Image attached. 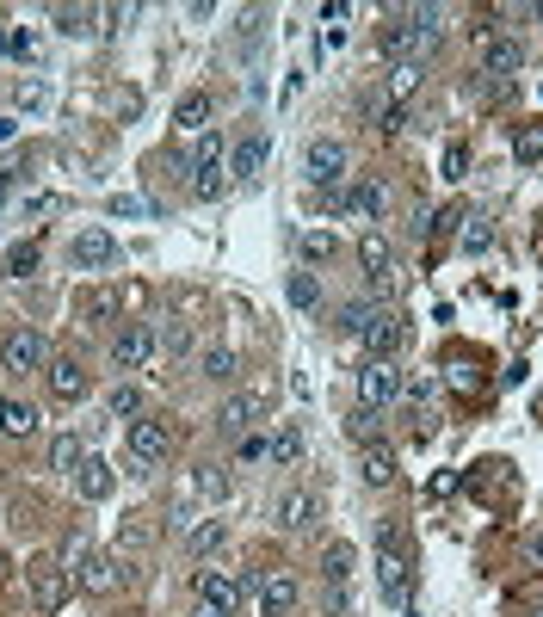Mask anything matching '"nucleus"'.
Listing matches in <instances>:
<instances>
[{"label": "nucleus", "mask_w": 543, "mask_h": 617, "mask_svg": "<svg viewBox=\"0 0 543 617\" xmlns=\"http://www.w3.org/2000/svg\"><path fill=\"white\" fill-rule=\"evenodd\" d=\"M124 451H130V476H149V469L173 451V432H167V420H130V432H124Z\"/></svg>", "instance_id": "obj_1"}, {"label": "nucleus", "mask_w": 543, "mask_h": 617, "mask_svg": "<svg viewBox=\"0 0 543 617\" xmlns=\"http://www.w3.org/2000/svg\"><path fill=\"white\" fill-rule=\"evenodd\" d=\"M377 587H383V599H395V605L408 599V556H402V531H395V525L377 531Z\"/></svg>", "instance_id": "obj_2"}, {"label": "nucleus", "mask_w": 543, "mask_h": 617, "mask_svg": "<svg viewBox=\"0 0 543 617\" xmlns=\"http://www.w3.org/2000/svg\"><path fill=\"white\" fill-rule=\"evenodd\" d=\"M303 173H309V186H321V192H340V179H346V142H334V136L309 142Z\"/></svg>", "instance_id": "obj_3"}, {"label": "nucleus", "mask_w": 543, "mask_h": 617, "mask_svg": "<svg viewBox=\"0 0 543 617\" xmlns=\"http://www.w3.org/2000/svg\"><path fill=\"white\" fill-rule=\"evenodd\" d=\"M0 365H7V371H44L50 365V346H44V334L38 328H13L7 340H0Z\"/></svg>", "instance_id": "obj_4"}, {"label": "nucleus", "mask_w": 543, "mask_h": 617, "mask_svg": "<svg viewBox=\"0 0 543 617\" xmlns=\"http://www.w3.org/2000/svg\"><path fill=\"white\" fill-rule=\"evenodd\" d=\"M266 414H272V395L241 389V395H229V402L216 408V426H223V439H241V432H247L253 420H266Z\"/></svg>", "instance_id": "obj_5"}, {"label": "nucleus", "mask_w": 543, "mask_h": 617, "mask_svg": "<svg viewBox=\"0 0 543 617\" xmlns=\"http://www.w3.org/2000/svg\"><path fill=\"white\" fill-rule=\"evenodd\" d=\"M476 56H482V75H488V81H513L519 68H525L519 38H494V31H482V38H476Z\"/></svg>", "instance_id": "obj_6"}, {"label": "nucleus", "mask_w": 543, "mask_h": 617, "mask_svg": "<svg viewBox=\"0 0 543 617\" xmlns=\"http://www.w3.org/2000/svg\"><path fill=\"white\" fill-rule=\"evenodd\" d=\"M112 358H118V371H142V365H155V328H149V321H130V328H118Z\"/></svg>", "instance_id": "obj_7"}, {"label": "nucleus", "mask_w": 543, "mask_h": 617, "mask_svg": "<svg viewBox=\"0 0 543 617\" xmlns=\"http://www.w3.org/2000/svg\"><path fill=\"white\" fill-rule=\"evenodd\" d=\"M395 395H402V371H395L389 358H371V365L358 371V402L383 408V402H395Z\"/></svg>", "instance_id": "obj_8"}, {"label": "nucleus", "mask_w": 543, "mask_h": 617, "mask_svg": "<svg viewBox=\"0 0 543 617\" xmlns=\"http://www.w3.org/2000/svg\"><path fill=\"white\" fill-rule=\"evenodd\" d=\"M68 260H75L81 272H93V266H112V260H118V241L105 235V229H81L75 241H68Z\"/></svg>", "instance_id": "obj_9"}, {"label": "nucleus", "mask_w": 543, "mask_h": 617, "mask_svg": "<svg viewBox=\"0 0 543 617\" xmlns=\"http://www.w3.org/2000/svg\"><path fill=\"white\" fill-rule=\"evenodd\" d=\"M241 593H247V587H241V574H216V568H204V574H198V599H210L216 611H229V617L241 611Z\"/></svg>", "instance_id": "obj_10"}, {"label": "nucleus", "mask_w": 543, "mask_h": 617, "mask_svg": "<svg viewBox=\"0 0 543 617\" xmlns=\"http://www.w3.org/2000/svg\"><path fill=\"white\" fill-rule=\"evenodd\" d=\"M44 383H50L56 402H81V395H87V371L75 365V358H50V365H44Z\"/></svg>", "instance_id": "obj_11"}, {"label": "nucleus", "mask_w": 543, "mask_h": 617, "mask_svg": "<svg viewBox=\"0 0 543 617\" xmlns=\"http://www.w3.org/2000/svg\"><path fill=\"white\" fill-rule=\"evenodd\" d=\"M315 513H321V506H315V494H309V488L278 494V506H272V519H278L284 531H309V525H315Z\"/></svg>", "instance_id": "obj_12"}, {"label": "nucleus", "mask_w": 543, "mask_h": 617, "mask_svg": "<svg viewBox=\"0 0 543 617\" xmlns=\"http://www.w3.org/2000/svg\"><path fill=\"white\" fill-rule=\"evenodd\" d=\"M402 334H408V328H402V315H389V309H377V315H371V328L358 334V340L371 346V358H389L395 346H402Z\"/></svg>", "instance_id": "obj_13"}, {"label": "nucleus", "mask_w": 543, "mask_h": 617, "mask_svg": "<svg viewBox=\"0 0 543 617\" xmlns=\"http://www.w3.org/2000/svg\"><path fill=\"white\" fill-rule=\"evenodd\" d=\"M297 599H303L297 574H272L266 587H260V605H266V617H291V611H297Z\"/></svg>", "instance_id": "obj_14"}, {"label": "nucleus", "mask_w": 543, "mask_h": 617, "mask_svg": "<svg viewBox=\"0 0 543 617\" xmlns=\"http://www.w3.org/2000/svg\"><path fill=\"white\" fill-rule=\"evenodd\" d=\"M31 599H38L44 611H56V605L68 599V574H62L56 562H38V568H31Z\"/></svg>", "instance_id": "obj_15"}, {"label": "nucleus", "mask_w": 543, "mask_h": 617, "mask_svg": "<svg viewBox=\"0 0 543 617\" xmlns=\"http://www.w3.org/2000/svg\"><path fill=\"white\" fill-rule=\"evenodd\" d=\"M81 587L105 599V593H112V587H118V562H112V556H105V550H87V556H81Z\"/></svg>", "instance_id": "obj_16"}, {"label": "nucleus", "mask_w": 543, "mask_h": 617, "mask_svg": "<svg viewBox=\"0 0 543 617\" xmlns=\"http://www.w3.org/2000/svg\"><path fill=\"white\" fill-rule=\"evenodd\" d=\"M229 167H235V179H241V186H253V179L266 173V136H241Z\"/></svg>", "instance_id": "obj_17"}, {"label": "nucleus", "mask_w": 543, "mask_h": 617, "mask_svg": "<svg viewBox=\"0 0 543 617\" xmlns=\"http://www.w3.org/2000/svg\"><path fill=\"white\" fill-rule=\"evenodd\" d=\"M266 457H272V469H297L303 463V432L297 426H278L272 439H266Z\"/></svg>", "instance_id": "obj_18"}, {"label": "nucleus", "mask_w": 543, "mask_h": 617, "mask_svg": "<svg viewBox=\"0 0 543 617\" xmlns=\"http://www.w3.org/2000/svg\"><path fill=\"white\" fill-rule=\"evenodd\" d=\"M346 204H352L358 216H371V223H377V216L389 210V186H383V179H358V186L346 192Z\"/></svg>", "instance_id": "obj_19"}, {"label": "nucleus", "mask_w": 543, "mask_h": 617, "mask_svg": "<svg viewBox=\"0 0 543 617\" xmlns=\"http://www.w3.org/2000/svg\"><path fill=\"white\" fill-rule=\"evenodd\" d=\"M112 488H118V469L105 463V457H87L81 463V500H105Z\"/></svg>", "instance_id": "obj_20"}, {"label": "nucleus", "mask_w": 543, "mask_h": 617, "mask_svg": "<svg viewBox=\"0 0 543 617\" xmlns=\"http://www.w3.org/2000/svg\"><path fill=\"white\" fill-rule=\"evenodd\" d=\"M358 266H365V272H377V278H389V272H395V247H389V241L371 229L365 241H358Z\"/></svg>", "instance_id": "obj_21"}, {"label": "nucleus", "mask_w": 543, "mask_h": 617, "mask_svg": "<svg viewBox=\"0 0 543 617\" xmlns=\"http://www.w3.org/2000/svg\"><path fill=\"white\" fill-rule=\"evenodd\" d=\"M352 574H358V550H352V543H328V556H321V580L346 587Z\"/></svg>", "instance_id": "obj_22"}, {"label": "nucleus", "mask_w": 543, "mask_h": 617, "mask_svg": "<svg viewBox=\"0 0 543 617\" xmlns=\"http://www.w3.org/2000/svg\"><path fill=\"white\" fill-rule=\"evenodd\" d=\"M420 81H426V62H414V56H408V62H395V68H389V99H395V105L414 99V93H420Z\"/></svg>", "instance_id": "obj_23"}, {"label": "nucleus", "mask_w": 543, "mask_h": 617, "mask_svg": "<svg viewBox=\"0 0 543 617\" xmlns=\"http://www.w3.org/2000/svg\"><path fill=\"white\" fill-rule=\"evenodd\" d=\"M0 432H7V439H31V432H38V408L31 402H0Z\"/></svg>", "instance_id": "obj_24"}, {"label": "nucleus", "mask_w": 543, "mask_h": 617, "mask_svg": "<svg viewBox=\"0 0 543 617\" xmlns=\"http://www.w3.org/2000/svg\"><path fill=\"white\" fill-rule=\"evenodd\" d=\"M365 482H371V488H389V482H395V451H389L383 439L365 445Z\"/></svg>", "instance_id": "obj_25"}, {"label": "nucleus", "mask_w": 543, "mask_h": 617, "mask_svg": "<svg viewBox=\"0 0 543 617\" xmlns=\"http://www.w3.org/2000/svg\"><path fill=\"white\" fill-rule=\"evenodd\" d=\"M173 124H179V130H198V136H204V124H210V93H186V99L173 105Z\"/></svg>", "instance_id": "obj_26"}, {"label": "nucleus", "mask_w": 543, "mask_h": 617, "mask_svg": "<svg viewBox=\"0 0 543 617\" xmlns=\"http://www.w3.org/2000/svg\"><path fill=\"white\" fill-rule=\"evenodd\" d=\"M223 537H229V525H223V519H198V525L186 531V550H192V556H210Z\"/></svg>", "instance_id": "obj_27"}, {"label": "nucleus", "mask_w": 543, "mask_h": 617, "mask_svg": "<svg viewBox=\"0 0 543 617\" xmlns=\"http://www.w3.org/2000/svg\"><path fill=\"white\" fill-rule=\"evenodd\" d=\"M81 463H87V445L75 439V432H62V439L50 445V469H68V476H75Z\"/></svg>", "instance_id": "obj_28"}, {"label": "nucleus", "mask_w": 543, "mask_h": 617, "mask_svg": "<svg viewBox=\"0 0 543 617\" xmlns=\"http://www.w3.org/2000/svg\"><path fill=\"white\" fill-rule=\"evenodd\" d=\"M192 173H223V136L204 130L198 136V149H192Z\"/></svg>", "instance_id": "obj_29"}, {"label": "nucleus", "mask_w": 543, "mask_h": 617, "mask_svg": "<svg viewBox=\"0 0 543 617\" xmlns=\"http://www.w3.org/2000/svg\"><path fill=\"white\" fill-rule=\"evenodd\" d=\"M118 309H124L118 290H87V297H81V315H87V321H112Z\"/></svg>", "instance_id": "obj_30"}, {"label": "nucleus", "mask_w": 543, "mask_h": 617, "mask_svg": "<svg viewBox=\"0 0 543 617\" xmlns=\"http://www.w3.org/2000/svg\"><path fill=\"white\" fill-rule=\"evenodd\" d=\"M186 494H198V500H223V494H229V476H223V469H192Z\"/></svg>", "instance_id": "obj_31"}, {"label": "nucleus", "mask_w": 543, "mask_h": 617, "mask_svg": "<svg viewBox=\"0 0 543 617\" xmlns=\"http://www.w3.org/2000/svg\"><path fill=\"white\" fill-rule=\"evenodd\" d=\"M93 7H56V31H62V38H87V31H93Z\"/></svg>", "instance_id": "obj_32"}, {"label": "nucleus", "mask_w": 543, "mask_h": 617, "mask_svg": "<svg viewBox=\"0 0 543 617\" xmlns=\"http://www.w3.org/2000/svg\"><path fill=\"white\" fill-rule=\"evenodd\" d=\"M25 272H38V247H7V253H0V278H25Z\"/></svg>", "instance_id": "obj_33"}, {"label": "nucleus", "mask_w": 543, "mask_h": 617, "mask_svg": "<svg viewBox=\"0 0 543 617\" xmlns=\"http://www.w3.org/2000/svg\"><path fill=\"white\" fill-rule=\"evenodd\" d=\"M198 371H204L210 383H229V377H235V352H229V346H210V352L198 358Z\"/></svg>", "instance_id": "obj_34"}, {"label": "nucleus", "mask_w": 543, "mask_h": 617, "mask_svg": "<svg viewBox=\"0 0 543 617\" xmlns=\"http://www.w3.org/2000/svg\"><path fill=\"white\" fill-rule=\"evenodd\" d=\"M284 297H291L297 309H315V303H321V284H315V272H291V284H284Z\"/></svg>", "instance_id": "obj_35"}, {"label": "nucleus", "mask_w": 543, "mask_h": 617, "mask_svg": "<svg viewBox=\"0 0 543 617\" xmlns=\"http://www.w3.org/2000/svg\"><path fill=\"white\" fill-rule=\"evenodd\" d=\"M513 161H525V167L543 161V124H525V130L513 136Z\"/></svg>", "instance_id": "obj_36"}, {"label": "nucleus", "mask_w": 543, "mask_h": 617, "mask_svg": "<svg viewBox=\"0 0 543 617\" xmlns=\"http://www.w3.org/2000/svg\"><path fill=\"white\" fill-rule=\"evenodd\" d=\"M105 408H112V414H118V420H142V395H136V389H130V383H118V389H112V395H105Z\"/></svg>", "instance_id": "obj_37"}, {"label": "nucleus", "mask_w": 543, "mask_h": 617, "mask_svg": "<svg viewBox=\"0 0 543 617\" xmlns=\"http://www.w3.org/2000/svg\"><path fill=\"white\" fill-rule=\"evenodd\" d=\"M371 315H377V309H365V303H346V309H340V334H365V328H371Z\"/></svg>", "instance_id": "obj_38"}, {"label": "nucleus", "mask_w": 543, "mask_h": 617, "mask_svg": "<svg viewBox=\"0 0 543 617\" xmlns=\"http://www.w3.org/2000/svg\"><path fill=\"white\" fill-rule=\"evenodd\" d=\"M321 605H328V617H352V593H346V587H334V580L321 587Z\"/></svg>", "instance_id": "obj_39"}, {"label": "nucleus", "mask_w": 543, "mask_h": 617, "mask_svg": "<svg viewBox=\"0 0 543 617\" xmlns=\"http://www.w3.org/2000/svg\"><path fill=\"white\" fill-rule=\"evenodd\" d=\"M328 253H334V235H328V229H321V235H303V260H309V266L328 260Z\"/></svg>", "instance_id": "obj_40"}, {"label": "nucleus", "mask_w": 543, "mask_h": 617, "mask_svg": "<svg viewBox=\"0 0 543 617\" xmlns=\"http://www.w3.org/2000/svg\"><path fill=\"white\" fill-rule=\"evenodd\" d=\"M352 432H358V439H377V408H365V402H358V414H352Z\"/></svg>", "instance_id": "obj_41"}, {"label": "nucleus", "mask_w": 543, "mask_h": 617, "mask_svg": "<svg viewBox=\"0 0 543 617\" xmlns=\"http://www.w3.org/2000/svg\"><path fill=\"white\" fill-rule=\"evenodd\" d=\"M167 352H173V358L192 352V328H179V321H173V328H167Z\"/></svg>", "instance_id": "obj_42"}, {"label": "nucleus", "mask_w": 543, "mask_h": 617, "mask_svg": "<svg viewBox=\"0 0 543 617\" xmlns=\"http://www.w3.org/2000/svg\"><path fill=\"white\" fill-rule=\"evenodd\" d=\"M99 19H105V31H124V25H130V19H136V7H105V13H99Z\"/></svg>", "instance_id": "obj_43"}, {"label": "nucleus", "mask_w": 543, "mask_h": 617, "mask_svg": "<svg viewBox=\"0 0 543 617\" xmlns=\"http://www.w3.org/2000/svg\"><path fill=\"white\" fill-rule=\"evenodd\" d=\"M402 389H408V402H414V408H420V402H426V395H432V389H439V383H432V377H408V383H402Z\"/></svg>", "instance_id": "obj_44"}, {"label": "nucleus", "mask_w": 543, "mask_h": 617, "mask_svg": "<svg viewBox=\"0 0 543 617\" xmlns=\"http://www.w3.org/2000/svg\"><path fill=\"white\" fill-rule=\"evenodd\" d=\"M7 50H13V56H25V62H31V56H38V38H25V31H13V38H7Z\"/></svg>", "instance_id": "obj_45"}, {"label": "nucleus", "mask_w": 543, "mask_h": 617, "mask_svg": "<svg viewBox=\"0 0 543 617\" xmlns=\"http://www.w3.org/2000/svg\"><path fill=\"white\" fill-rule=\"evenodd\" d=\"M488 241H494V235H488V229H482V223H476V229H463V247H469V253H482V247H488Z\"/></svg>", "instance_id": "obj_46"}, {"label": "nucleus", "mask_w": 543, "mask_h": 617, "mask_svg": "<svg viewBox=\"0 0 543 617\" xmlns=\"http://www.w3.org/2000/svg\"><path fill=\"white\" fill-rule=\"evenodd\" d=\"M451 383H457V389H476L482 377H476V365H451Z\"/></svg>", "instance_id": "obj_47"}, {"label": "nucleus", "mask_w": 543, "mask_h": 617, "mask_svg": "<svg viewBox=\"0 0 543 617\" xmlns=\"http://www.w3.org/2000/svg\"><path fill=\"white\" fill-rule=\"evenodd\" d=\"M463 173V142H451V155H445V179H457Z\"/></svg>", "instance_id": "obj_48"}, {"label": "nucleus", "mask_w": 543, "mask_h": 617, "mask_svg": "<svg viewBox=\"0 0 543 617\" xmlns=\"http://www.w3.org/2000/svg\"><path fill=\"white\" fill-rule=\"evenodd\" d=\"M192 617H229V611H216L210 599H198V611H192Z\"/></svg>", "instance_id": "obj_49"}, {"label": "nucleus", "mask_w": 543, "mask_h": 617, "mask_svg": "<svg viewBox=\"0 0 543 617\" xmlns=\"http://www.w3.org/2000/svg\"><path fill=\"white\" fill-rule=\"evenodd\" d=\"M531 562H537V568H543V531H537V537H531Z\"/></svg>", "instance_id": "obj_50"}, {"label": "nucleus", "mask_w": 543, "mask_h": 617, "mask_svg": "<svg viewBox=\"0 0 543 617\" xmlns=\"http://www.w3.org/2000/svg\"><path fill=\"white\" fill-rule=\"evenodd\" d=\"M7 192H13V167H7V173H0V204H7Z\"/></svg>", "instance_id": "obj_51"}, {"label": "nucleus", "mask_w": 543, "mask_h": 617, "mask_svg": "<svg viewBox=\"0 0 543 617\" xmlns=\"http://www.w3.org/2000/svg\"><path fill=\"white\" fill-rule=\"evenodd\" d=\"M0 580H7V556H0Z\"/></svg>", "instance_id": "obj_52"}, {"label": "nucleus", "mask_w": 543, "mask_h": 617, "mask_svg": "<svg viewBox=\"0 0 543 617\" xmlns=\"http://www.w3.org/2000/svg\"><path fill=\"white\" fill-rule=\"evenodd\" d=\"M531 19H543V7H531Z\"/></svg>", "instance_id": "obj_53"}, {"label": "nucleus", "mask_w": 543, "mask_h": 617, "mask_svg": "<svg viewBox=\"0 0 543 617\" xmlns=\"http://www.w3.org/2000/svg\"><path fill=\"white\" fill-rule=\"evenodd\" d=\"M537 617H543V611H537Z\"/></svg>", "instance_id": "obj_54"}]
</instances>
